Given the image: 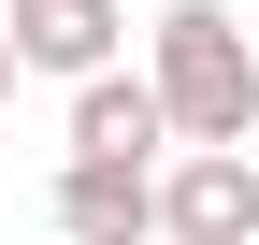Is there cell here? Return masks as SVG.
Segmentation results:
<instances>
[{"instance_id":"obj_4","label":"cell","mask_w":259,"mask_h":245,"mask_svg":"<svg viewBox=\"0 0 259 245\" xmlns=\"http://www.w3.org/2000/svg\"><path fill=\"white\" fill-rule=\"evenodd\" d=\"M58 231L72 245H144L158 231V173L144 159H72L58 173Z\"/></svg>"},{"instance_id":"obj_1","label":"cell","mask_w":259,"mask_h":245,"mask_svg":"<svg viewBox=\"0 0 259 245\" xmlns=\"http://www.w3.org/2000/svg\"><path fill=\"white\" fill-rule=\"evenodd\" d=\"M144 72L173 101V144H259V44L231 29V0H173Z\"/></svg>"},{"instance_id":"obj_2","label":"cell","mask_w":259,"mask_h":245,"mask_svg":"<svg viewBox=\"0 0 259 245\" xmlns=\"http://www.w3.org/2000/svg\"><path fill=\"white\" fill-rule=\"evenodd\" d=\"M158 245H259V159L245 144H187L158 173Z\"/></svg>"},{"instance_id":"obj_5","label":"cell","mask_w":259,"mask_h":245,"mask_svg":"<svg viewBox=\"0 0 259 245\" xmlns=\"http://www.w3.org/2000/svg\"><path fill=\"white\" fill-rule=\"evenodd\" d=\"M0 29H15V58H29V72H101L130 15H115V0H15Z\"/></svg>"},{"instance_id":"obj_3","label":"cell","mask_w":259,"mask_h":245,"mask_svg":"<svg viewBox=\"0 0 259 245\" xmlns=\"http://www.w3.org/2000/svg\"><path fill=\"white\" fill-rule=\"evenodd\" d=\"M173 144V101H158V72H72V159H158Z\"/></svg>"},{"instance_id":"obj_6","label":"cell","mask_w":259,"mask_h":245,"mask_svg":"<svg viewBox=\"0 0 259 245\" xmlns=\"http://www.w3.org/2000/svg\"><path fill=\"white\" fill-rule=\"evenodd\" d=\"M15 72H29V58H15V29H0V101H15Z\"/></svg>"}]
</instances>
